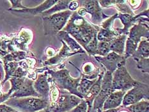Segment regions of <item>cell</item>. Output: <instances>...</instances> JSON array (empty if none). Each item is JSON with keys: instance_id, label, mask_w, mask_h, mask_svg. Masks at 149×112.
<instances>
[{"instance_id": "43", "label": "cell", "mask_w": 149, "mask_h": 112, "mask_svg": "<svg viewBox=\"0 0 149 112\" xmlns=\"http://www.w3.org/2000/svg\"><path fill=\"white\" fill-rule=\"evenodd\" d=\"M118 112H129L127 110H126V109L125 108H122Z\"/></svg>"}, {"instance_id": "33", "label": "cell", "mask_w": 149, "mask_h": 112, "mask_svg": "<svg viewBox=\"0 0 149 112\" xmlns=\"http://www.w3.org/2000/svg\"><path fill=\"white\" fill-rule=\"evenodd\" d=\"M137 68L140 69L142 72H149V58H142L136 62Z\"/></svg>"}, {"instance_id": "11", "label": "cell", "mask_w": 149, "mask_h": 112, "mask_svg": "<svg viewBox=\"0 0 149 112\" xmlns=\"http://www.w3.org/2000/svg\"><path fill=\"white\" fill-rule=\"evenodd\" d=\"M95 58L98 62L104 67L106 71L113 74L118 67L125 65L124 56L120 55L114 52H110L105 56H95Z\"/></svg>"}, {"instance_id": "5", "label": "cell", "mask_w": 149, "mask_h": 112, "mask_svg": "<svg viewBox=\"0 0 149 112\" xmlns=\"http://www.w3.org/2000/svg\"><path fill=\"white\" fill-rule=\"evenodd\" d=\"M73 12L69 10L42 17L45 35H57L65 26Z\"/></svg>"}, {"instance_id": "4", "label": "cell", "mask_w": 149, "mask_h": 112, "mask_svg": "<svg viewBox=\"0 0 149 112\" xmlns=\"http://www.w3.org/2000/svg\"><path fill=\"white\" fill-rule=\"evenodd\" d=\"M129 37H127L125 42L124 58L125 60L132 56L136 50L139 43L141 40L142 37H149L148 24L146 23L135 24L131 27L129 31Z\"/></svg>"}, {"instance_id": "18", "label": "cell", "mask_w": 149, "mask_h": 112, "mask_svg": "<svg viewBox=\"0 0 149 112\" xmlns=\"http://www.w3.org/2000/svg\"><path fill=\"white\" fill-rule=\"evenodd\" d=\"M118 18L120 19L122 23L124 25V28H115L119 35H127L129 34V28H131L136 23L137 24L138 22V19L135 18V15H132L118 13Z\"/></svg>"}, {"instance_id": "28", "label": "cell", "mask_w": 149, "mask_h": 112, "mask_svg": "<svg viewBox=\"0 0 149 112\" xmlns=\"http://www.w3.org/2000/svg\"><path fill=\"white\" fill-rule=\"evenodd\" d=\"M116 8L118 9L120 14H129L132 15H134V13L131 10L130 6L127 4V1H116L115 5Z\"/></svg>"}, {"instance_id": "24", "label": "cell", "mask_w": 149, "mask_h": 112, "mask_svg": "<svg viewBox=\"0 0 149 112\" xmlns=\"http://www.w3.org/2000/svg\"><path fill=\"white\" fill-rule=\"evenodd\" d=\"M97 78L94 79H88L81 76V78L79 83L78 87H77V90H78L79 94L83 96V97H84V96L88 92L90 88L92 87V86L94 84Z\"/></svg>"}, {"instance_id": "42", "label": "cell", "mask_w": 149, "mask_h": 112, "mask_svg": "<svg viewBox=\"0 0 149 112\" xmlns=\"http://www.w3.org/2000/svg\"><path fill=\"white\" fill-rule=\"evenodd\" d=\"M37 112H51V111L49 110V108H48V107H47V108H46L43 109V110H40V111H37Z\"/></svg>"}, {"instance_id": "9", "label": "cell", "mask_w": 149, "mask_h": 112, "mask_svg": "<svg viewBox=\"0 0 149 112\" xmlns=\"http://www.w3.org/2000/svg\"><path fill=\"white\" fill-rule=\"evenodd\" d=\"M112 92H113L112 90V74L106 71L102 79L100 92L93 101V107L95 111L102 110L104 103Z\"/></svg>"}, {"instance_id": "27", "label": "cell", "mask_w": 149, "mask_h": 112, "mask_svg": "<svg viewBox=\"0 0 149 112\" xmlns=\"http://www.w3.org/2000/svg\"><path fill=\"white\" fill-rule=\"evenodd\" d=\"M26 56V53L23 51H15L11 54H6L3 58L4 63L8 62H17V61L23 60Z\"/></svg>"}, {"instance_id": "41", "label": "cell", "mask_w": 149, "mask_h": 112, "mask_svg": "<svg viewBox=\"0 0 149 112\" xmlns=\"http://www.w3.org/2000/svg\"><path fill=\"white\" fill-rule=\"evenodd\" d=\"M122 108V106H120L117 108H115V109H110V110H96L97 112H118L120 109Z\"/></svg>"}, {"instance_id": "17", "label": "cell", "mask_w": 149, "mask_h": 112, "mask_svg": "<svg viewBox=\"0 0 149 112\" xmlns=\"http://www.w3.org/2000/svg\"><path fill=\"white\" fill-rule=\"evenodd\" d=\"M61 43H62V47L60 50L59 53H58L56 56L51 58L50 59L46 61L45 62V64L48 65H57V64H60L63 61L66 59L67 58L71 56L74 55V54H76L74 52H72V50H71L69 46L64 42L63 41H61Z\"/></svg>"}, {"instance_id": "25", "label": "cell", "mask_w": 149, "mask_h": 112, "mask_svg": "<svg viewBox=\"0 0 149 112\" xmlns=\"http://www.w3.org/2000/svg\"><path fill=\"white\" fill-rule=\"evenodd\" d=\"M124 108L129 112H149V102L148 101L142 100Z\"/></svg>"}, {"instance_id": "19", "label": "cell", "mask_w": 149, "mask_h": 112, "mask_svg": "<svg viewBox=\"0 0 149 112\" xmlns=\"http://www.w3.org/2000/svg\"><path fill=\"white\" fill-rule=\"evenodd\" d=\"M57 36L60 41L64 42L69 46L70 49L72 50V52L75 54L85 53V51L81 47L80 45L72 37H71L70 35L67 33V32L61 30L59 33H58Z\"/></svg>"}, {"instance_id": "31", "label": "cell", "mask_w": 149, "mask_h": 112, "mask_svg": "<svg viewBox=\"0 0 149 112\" xmlns=\"http://www.w3.org/2000/svg\"><path fill=\"white\" fill-rule=\"evenodd\" d=\"M111 52L109 47V43L105 42H98L96 56H105Z\"/></svg>"}, {"instance_id": "15", "label": "cell", "mask_w": 149, "mask_h": 112, "mask_svg": "<svg viewBox=\"0 0 149 112\" xmlns=\"http://www.w3.org/2000/svg\"><path fill=\"white\" fill-rule=\"evenodd\" d=\"M126 92L117 90L112 92L103 104L102 110L117 108L122 106L123 98Z\"/></svg>"}, {"instance_id": "20", "label": "cell", "mask_w": 149, "mask_h": 112, "mask_svg": "<svg viewBox=\"0 0 149 112\" xmlns=\"http://www.w3.org/2000/svg\"><path fill=\"white\" fill-rule=\"evenodd\" d=\"M127 35H120L115 39L110 42L109 47L111 52H114L120 55L124 56L125 42Z\"/></svg>"}, {"instance_id": "22", "label": "cell", "mask_w": 149, "mask_h": 112, "mask_svg": "<svg viewBox=\"0 0 149 112\" xmlns=\"http://www.w3.org/2000/svg\"><path fill=\"white\" fill-rule=\"evenodd\" d=\"M119 34L115 30V28L111 30H106L100 28L97 33V39L99 42H110L111 40L119 36Z\"/></svg>"}, {"instance_id": "16", "label": "cell", "mask_w": 149, "mask_h": 112, "mask_svg": "<svg viewBox=\"0 0 149 112\" xmlns=\"http://www.w3.org/2000/svg\"><path fill=\"white\" fill-rule=\"evenodd\" d=\"M58 1H45L39 6L34 8H26L24 9L19 10H8L9 11L15 13H19V14H28L30 15H35L37 14H40L42 13L47 10L48 9L51 8Z\"/></svg>"}, {"instance_id": "40", "label": "cell", "mask_w": 149, "mask_h": 112, "mask_svg": "<svg viewBox=\"0 0 149 112\" xmlns=\"http://www.w3.org/2000/svg\"><path fill=\"white\" fill-rule=\"evenodd\" d=\"M10 98V96L7 94V93L6 94H3L1 91V85H0V104L5 102L6 101H7Z\"/></svg>"}, {"instance_id": "29", "label": "cell", "mask_w": 149, "mask_h": 112, "mask_svg": "<svg viewBox=\"0 0 149 112\" xmlns=\"http://www.w3.org/2000/svg\"><path fill=\"white\" fill-rule=\"evenodd\" d=\"M26 78V77H25ZM25 78H11L10 79V81L11 83V88L7 92V94L10 97V95L13 93L16 92L19 89L22 85L23 84Z\"/></svg>"}, {"instance_id": "34", "label": "cell", "mask_w": 149, "mask_h": 112, "mask_svg": "<svg viewBox=\"0 0 149 112\" xmlns=\"http://www.w3.org/2000/svg\"><path fill=\"white\" fill-rule=\"evenodd\" d=\"M87 110H88V106L85 101L82 99L81 102L77 106L69 112H87Z\"/></svg>"}, {"instance_id": "1", "label": "cell", "mask_w": 149, "mask_h": 112, "mask_svg": "<svg viewBox=\"0 0 149 112\" xmlns=\"http://www.w3.org/2000/svg\"><path fill=\"white\" fill-rule=\"evenodd\" d=\"M99 29L97 26L90 24L77 12H74L62 31L70 35L80 46L84 47L96 36Z\"/></svg>"}, {"instance_id": "23", "label": "cell", "mask_w": 149, "mask_h": 112, "mask_svg": "<svg viewBox=\"0 0 149 112\" xmlns=\"http://www.w3.org/2000/svg\"><path fill=\"white\" fill-rule=\"evenodd\" d=\"M70 2V0H67V1H58L51 8L40 14V15L42 17H47V16L56 14V13L62 12V10H67L69 8V5Z\"/></svg>"}, {"instance_id": "21", "label": "cell", "mask_w": 149, "mask_h": 112, "mask_svg": "<svg viewBox=\"0 0 149 112\" xmlns=\"http://www.w3.org/2000/svg\"><path fill=\"white\" fill-rule=\"evenodd\" d=\"M134 60L137 62L142 58H147L149 57V42L148 39L143 40L139 43L136 50L132 55Z\"/></svg>"}, {"instance_id": "32", "label": "cell", "mask_w": 149, "mask_h": 112, "mask_svg": "<svg viewBox=\"0 0 149 112\" xmlns=\"http://www.w3.org/2000/svg\"><path fill=\"white\" fill-rule=\"evenodd\" d=\"M117 18H118V13H116V14L108 18L107 20L102 21L101 22V24H100V28H102L103 29H106V30H111V29H113V22H114L115 19Z\"/></svg>"}, {"instance_id": "14", "label": "cell", "mask_w": 149, "mask_h": 112, "mask_svg": "<svg viewBox=\"0 0 149 112\" xmlns=\"http://www.w3.org/2000/svg\"><path fill=\"white\" fill-rule=\"evenodd\" d=\"M103 76L104 71H102L101 72L99 73L94 84L92 86V87L90 88L88 92L84 96L83 100L85 101L87 106H88V110H87V112H90V111H91L92 108L93 107V101H94V99L98 95L100 92Z\"/></svg>"}, {"instance_id": "35", "label": "cell", "mask_w": 149, "mask_h": 112, "mask_svg": "<svg viewBox=\"0 0 149 112\" xmlns=\"http://www.w3.org/2000/svg\"><path fill=\"white\" fill-rule=\"evenodd\" d=\"M26 74H27L26 70H24L21 67H18L17 69H16V70L14 72L12 78H25V76H26Z\"/></svg>"}, {"instance_id": "37", "label": "cell", "mask_w": 149, "mask_h": 112, "mask_svg": "<svg viewBox=\"0 0 149 112\" xmlns=\"http://www.w3.org/2000/svg\"><path fill=\"white\" fill-rule=\"evenodd\" d=\"M0 112H19L5 104H0Z\"/></svg>"}, {"instance_id": "13", "label": "cell", "mask_w": 149, "mask_h": 112, "mask_svg": "<svg viewBox=\"0 0 149 112\" xmlns=\"http://www.w3.org/2000/svg\"><path fill=\"white\" fill-rule=\"evenodd\" d=\"M28 97H40L33 88V80L25 78L23 84L19 90L13 93L10 98H22Z\"/></svg>"}, {"instance_id": "10", "label": "cell", "mask_w": 149, "mask_h": 112, "mask_svg": "<svg viewBox=\"0 0 149 112\" xmlns=\"http://www.w3.org/2000/svg\"><path fill=\"white\" fill-rule=\"evenodd\" d=\"M79 3L82 5L86 14H89L91 15V21L93 24L100 25L101 22L109 17L106 15L102 11L99 3V1H79Z\"/></svg>"}, {"instance_id": "6", "label": "cell", "mask_w": 149, "mask_h": 112, "mask_svg": "<svg viewBox=\"0 0 149 112\" xmlns=\"http://www.w3.org/2000/svg\"><path fill=\"white\" fill-rule=\"evenodd\" d=\"M82 99L69 92L59 90V95L56 101L49 103L48 108L51 112H69L77 106Z\"/></svg>"}, {"instance_id": "12", "label": "cell", "mask_w": 149, "mask_h": 112, "mask_svg": "<svg viewBox=\"0 0 149 112\" xmlns=\"http://www.w3.org/2000/svg\"><path fill=\"white\" fill-rule=\"evenodd\" d=\"M33 88L40 98L49 101L50 86L47 71L38 76L37 80L33 83Z\"/></svg>"}, {"instance_id": "26", "label": "cell", "mask_w": 149, "mask_h": 112, "mask_svg": "<svg viewBox=\"0 0 149 112\" xmlns=\"http://www.w3.org/2000/svg\"><path fill=\"white\" fill-rule=\"evenodd\" d=\"M5 63V78L4 81L2 82V85L7 81L8 79H10L14 72L19 67V63L17 62H8Z\"/></svg>"}, {"instance_id": "7", "label": "cell", "mask_w": 149, "mask_h": 112, "mask_svg": "<svg viewBox=\"0 0 149 112\" xmlns=\"http://www.w3.org/2000/svg\"><path fill=\"white\" fill-rule=\"evenodd\" d=\"M138 81L132 78L125 65L118 67L112 74V90L113 92H127L138 84Z\"/></svg>"}, {"instance_id": "38", "label": "cell", "mask_w": 149, "mask_h": 112, "mask_svg": "<svg viewBox=\"0 0 149 112\" xmlns=\"http://www.w3.org/2000/svg\"><path fill=\"white\" fill-rule=\"evenodd\" d=\"M116 1H99V3L102 7L104 8H109L115 6Z\"/></svg>"}, {"instance_id": "8", "label": "cell", "mask_w": 149, "mask_h": 112, "mask_svg": "<svg viewBox=\"0 0 149 112\" xmlns=\"http://www.w3.org/2000/svg\"><path fill=\"white\" fill-rule=\"evenodd\" d=\"M149 88L148 85L138 81L134 87L126 92L123 98L122 106L123 108L133 104L142 100L148 101Z\"/></svg>"}, {"instance_id": "2", "label": "cell", "mask_w": 149, "mask_h": 112, "mask_svg": "<svg viewBox=\"0 0 149 112\" xmlns=\"http://www.w3.org/2000/svg\"><path fill=\"white\" fill-rule=\"evenodd\" d=\"M47 72L51 75V78H48V81L53 83L57 88L66 90L70 94L75 95L80 99H83V96L77 90L81 76L77 78H74L70 76V71L67 69H62L58 70L48 69Z\"/></svg>"}, {"instance_id": "30", "label": "cell", "mask_w": 149, "mask_h": 112, "mask_svg": "<svg viewBox=\"0 0 149 112\" xmlns=\"http://www.w3.org/2000/svg\"><path fill=\"white\" fill-rule=\"evenodd\" d=\"M98 40L97 39V35L93 38V39L90 42L84 47L85 51H86L90 56H96L97 49Z\"/></svg>"}, {"instance_id": "3", "label": "cell", "mask_w": 149, "mask_h": 112, "mask_svg": "<svg viewBox=\"0 0 149 112\" xmlns=\"http://www.w3.org/2000/svg\"><path fill=\"white\" fill-rule=\"evenodd\" d=\"M5 104L19 112H37L49 106V101L34 97L9 98Z\"/></svg>"}, {"instance_id": "39", "label": "cell", "mask_w": 149, "mask_h": 112, "mask_svg": "<svg viewBox=\"0 0 149 112\" xmlns=\"http://www.w3.org/2000/svg\"><path fill=\"white\" fill-rule=\"evenodd\" d=\"M80 4L78 1H70L68 10L70 11H75L79 8Z\"/></svg>"}, {"instance_id": "36", "label": "cell", "mask_w": 149, "mask_h": 112, "mask_svg": "<svg viewBox=\"0 0 149 112\" xmlns=\"http://www.w3.org/2000/svg\"><path fill=\"white\" fill-rule=\"evenodd\" d=\"M9 2L12 4V7L8 10H19L26 8L22 5V1H9Z\"/></svg>"}]
</instances>
